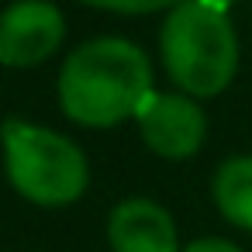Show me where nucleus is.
<instances>
[{"label": "nucleus", "mask_w": 252, "mask_h": 252, "mask_svg": "<svg viewBox=\"0 0 252 252\" xmlns=\"http://www.w3.org/2000/svg\"><path fill=\"white\" fill-rule=\"evenodd\" d=\"M152 94V66L135 42L94 38L59 69V104L83 128H111L135 118Z\"/></svg>", "instance_id": "1"}, {"label": "nucleus", "mask_w": 252, "mask_h": 252, "mask_svg": "<svg viewBox=\"0 0 252 252\" xmlns=\"http://www.w3.org/2000/svg\"><path fill=\"white\" fill-rule=\"evenodd\" d=\"M159 49L169 80L187 97H214L235 80L238 38L228 11L214 4L204 0L176 4L162 25Z\"/></svg>", "instance_id": "2"}, {"label": "nucleus", "mask_w": 252, "mask_h": 252, "mask_svg": "<svg viewBox=\"0 0 252 252\" xmlns=\"http://www.w3.org/2000/svg\"><path fill=\"white\" fill-rule=\"evenodd\" d=\"M0 138H4L7 180L21 197L42 207H63L83 197L90 169L76 142L28 121H7Z\"/></svg>", "instance_id": "3"}, {"label": "nucleus", "mask_w": 252, "mask_h": 252, "mask_svg": "<svg viewBox=\"0 0 252 252\" xmlns=\"http://www.w3.org/2000/svg\"><path fill=\"white\" fill-rule=\"evenodd\" d=\"M145 145L162 159H187L207 138V118L187 94H149L135 114Z\"/></svg>", "instance_id": "4"}, {"label": "nucleus", "mask_w": 252, "mask_h": 252, "mask_svg": "<svg viewBox=\"0 0 252 252\" xmlns=\"http://www.w3.org/2000/svg\"><path fill=\"white\" fill-rule=\"evenodd\" d=\"M66 25L49 0H14L0 14V63L25 69L45 63L63 45Z\"/></svg>", "instance_id": "5"}, {"label": "nucleus", "mask_w": 252, "mask_h": 252, "mask_svg": "<svg viewBox=\"0 0 252 252\" xmlns=\"http://www.w3.org/2000/svg\"><path fill=\"white\" fill-rule=\"evenodd\" d=\"M107 242L114 252H180L176 224L169 211L145 197L121 200L111 211Z\"/></svg>", "instance_id": "6"}, {"label": "nucleus", "mask_w": 252, "mask_h": 252, "mask_svg": "<svg viewBox=\"0 0 252 252\" xmlns=\"http://www.w3.org/2000/svg\"><path fill=\"white\" fill-rule=\"evenodd\" d=\"M214 204L231 224L252 231V156H231L218 166Z\"/></svg>", "instance_id": "7"}, {"label": "nucleus", "mask_w": 252, "mask_h": 252, "mask_svg": "<svg viewBox=\"0 0 252 252\" xmlns=\"http://www.w3.org/2000/svg\"><path fill=\"white\" fill-rule=\"evenodd\" d=\"M83 4L100 7V11H114V14H152L162 7H176L183 0H83Z\"/></svg>", "instance_id": "8"}, {"label": "nucleus", "mask_w": 252, "mask_h": 252, "mask_svg": "<svg viewBox=\"0 0 252 252\" xmlns=\"http://www.w3.org/2000/svg\"><path fill=\"white\" fill-rule=\"evenodd\" d=\"M180 252H242V249L235 242H228V238H197Z\"/></svg>", "instance_id": "9"}, {"label": "nucleus", "mask_w": 252, "mask_h": 252, "mask_svg": "<svg viewBox=\"0 0 252 252\" xmlns=\"http://www.w3.org/2000/svg\"><path fill=\"white\" fill-rule=\"evenodd\" d=\"M204 4H214V7H221V11H228V7L235 4V0H204Z\"/></svg>", "instance_id": "10"}]
</instances>
